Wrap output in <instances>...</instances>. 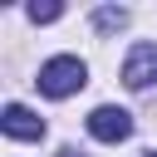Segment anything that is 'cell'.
I'll return each instance as SVG.
<instances>
[{
	"instance_id": "cell-1",
	"label": "cell",
	"mask_w": 157,
	"mask_h": 157,
	"mask_svg": "<svg viewBox=\"0 0 157 157\" xmlns=\"http://www.w3.org/2000/svg\"><path fill=\"white\" fill-rule=\"evenodd\" d=\"M34 83H39L44 98H69V93H78V88L88 83V64L74 59V54H59V59H49V64L39 69Z\"/></svg>"
},
{
	"instance_id": "cell-2",
	"label": "cell",
	"mask_w": 157,
	"mask_h": 157,
	"mask_svg": "<svg viewBox=\"0 0 157 157\" xmlns=\"http://www.w3.org/2000/svg\"><path fill=\"white\" fill-rule=\"evenodd\" d=\"M88 132H93L98 142H123V137L132 132V113H128V108L103 103V108H93V113H88Z\"/></svg>"
},
{
	"instance_id": "cell-3",
	"label": "cell",
	"mask_w": 157,
	"mask_h": 157,
	"mask_svg": "<svg viewBox=\"0 0 157 157\" xmlns=\"http://www.w3.org/2000/svg\"><path fill=\"white\" fill-rule=\"evenodd\" d=\"M123 83L128 88H152L157 83V44H132V54L123 59Z\"/></svg>"
},
{
	"instance_id": "cell-4",
	"label": "cell",
	"mask_w": 157,
	"mask_h": 157,
	"mask_svg": "<svg viewBox=\"0 0 157 157\" xmlns=\"http://www.w3.org/2000/svg\"><path fill=\"white\" fill-rule=\"evenodd\" d=\"M0 128H5V137H15V142H39V137H44V118H34L25 103H10V108L0 113Z\"/></svg>"
},
{
	"instance_id": "cell-5",
	"label": "cell",
	"mask_w": 157,
	"mask_h": 157,
	"mask_svg": "<svg viewBox=\"0 0 157 157\" xmlns=\"http://www.w3.org/2000/svg\"><path fill=\"white\" fill-rule=\"evenodd\" d=\"M64 15V5H29V20L34 25H49V20H59Z\"/></svg>"
},
{
	"instance_id": "cell-6",
	"label": "cell",
	"mask_w": 157,
	"mask_h": 157,
	"mask_svg": "<svg viewBox=\"0 0 157 157\" xmlns=\"http://www.w3.org/2000/svg\"><path fill=\"white\" fill-rule=\"evenodd\" d=\"M93 20H98V29H113V25H123V20H128V10H98Z\"/></svg>"
},
{
	"instance_id": "cell-7",
	"label": "cell",
	"mask_w": 157,
	"mask_h": 157,
	"mask_svg": "<svg viewBox=\"0 0 157 157\" xmlns=\"http://www.w3.org/2000/svg\"><path fill=\"white\" fill-rule=\"evenodd\" d=\"M59 157H83V152H74V147H59Z\"/></svg>"
},
{
	"instance_id": "cell-8",
	"label": "cell",
	"mask_w": 157,
	"mask_h": 157,
	"mask_svg": "<svg viewBox=\"0 0 157 157\" xmlns=\"http://www.w3.org/2000/svg\"><path fill=\"white\" fill-rule=\"evenodd\" d=\"M142 157H157V152H142Z\"/></svg>"
}]
</instances>
